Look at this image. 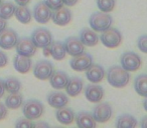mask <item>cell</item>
Segmentation results:
<instances>
[{
  "label": "cell",
  "instance_id": "obj_1",
  "mask_svg": "<svg viewBox=\"0 0 147 128\" xmlns=\"http://www.w3.org/2000/svg\"><path fill=\"white\" fill-rule=\"evenodd\" d=\"M107 80L111 86L116 88H123L129 83L130 74L121 66H111L107 73Z\"/></svg>",
  "mask_w": 147,
  "mask_h": 128
},
{
  "label": "cell",
  "instance_id": "obj_2",
  "mask_svg": "<svg viewBox=\"0 0 147 128\" xmlns=\"http://www.w3.org/2000/svg\"><path fill=\"white\" fill-rule=\"evenodd\" d=\"M89 23H90L91 28L94 31L103 32L111 27L113 23V18L107 12L100 11V12H95L91 15Z\"/></svg>",
  "mask_w": 147,
  "mask_h": 128
},
{
  "label": "cell",
  "instance_id": "obj_3",
  "mask_svg": "<svg viewBox=\"0 0 147 128\" xmlns=\"http://www.w3.org/2000/svg\"><path fill=\"white\" fill-rule=\"evenodd\" d=\"M22 104V112L25 118L29 120H34L38 119L42 116L43 111H45V106L40 101L35 99H29Z\"/></svg>",
  "mask_w": 147,
  "mask_h": 128
},
{
  "label": "cell",
  "instance_id": "obj_4",
  "mask_svg": "<svg viewBox=\"0 0 147 128\" xmlns=\"http://www.w3.org/2000/svg\"><path fill=\"white\" fill-rule=\"evenodd\" d=\"M100 40L103 45L108 48H116L122 42V34L116 28H108L103 31L100 36Z\"/></svg>",
  "mask_w": 147,
  "mask_h": 128
},
{
  "label": "cell",
  "instance_id": "obj_5",
  "mask_svg": "<svg viewBox=\"0 0 147 128\" xmlns=\"http://www.w3.org/2000/svg\"><path fill=\"white\" fill-rule=\"evenodd\" d=\"M121 67L124 68L126 71H137L142 65V60L140 56L135 52H125L121 55L120 58Z\"/></svg>",
  "mask_w": 147,
  "mask_h": 128
},
{
  "label": "cell",
  "instance_id": "obj_6",
  "mask_svg": "<svg viewBox=\"0 0 147 128\" xmlns=\"http://www.w3.org/2000/svg\"><path fill=\"white\" fill-rule=\"evenodd\" d=\"M31 40L34 43L36 48L45 49L53 42V35L49 29L37 28L31 34Z\"/></svg>",
  "mask_w": 147,
  "mask_h": 128
},
{
  "label": "cell",
  "instance_id": "obj_7",
  "mask_svg": "<svg viewBox=\"0 0 147 128\" xmlns=\"http://www.w3.org/2000/svg\"><path fill=\"white\" fill-rule=\"evenodd\" d=\"M93 64V57L89 53L83 52L82 54L73 56V59L69 62L71 69L75 71H86Z\"/></svg>",
  "mask_w": 147,
  "mask_h": 128
},
{
  "label": "cell",
  "instance_id": "obj_8",
  "mask_svg": "<svg viewBox=\"0 0 147 128\" xmlns=\"http://www.w3.org/2000/svg\"><path fill=\"white\" fill-rule=\"evenodd\" d=\"M113 110L111 105L108 102H104V103H100L94 108L93 110V117H94L95 121L99 122V123H105V122L109 121L112 117Z\"/></svg>",
  "mask_w": 147,
  "mask_h": 128
},
{
  "label": "cell",
  "instance_id": "obj_9",
  "mask_svg": "<svg viewBox=\"0 0 147 128\" xmlns=\"http://www.w3.org/2000/svg\"><path fill=\"white\" fill-rule=\"evenodd\" d=\"M55 72L53 65L49 60H40L35 64L33 74L39 80H47Z\"/></svg>",
  "mask_w": 147,
  "mask_h": 128
},
{
  "label": "cell",
  "instance_id": "obj_10",
  "mask_svg": "<svg viewBox=\"0 0 147 128\" xmlns=\"http://www.w3.org/2000/svg\"><path fill=\"white\" fill-rule=\"evenodd\" d=\"M18 40V35L13 29L5 28L0 32V47L5 50L14 48Z\"/></svg>",
  "mask_w": 147,
  "mask_h": 128
},
{
  "label": "cell",
  "instance_id": "obj_11",
  "mask_svg": "<svg viewBox=\"0 0 147 128\" xmlns=\"http://www.w3.org/2000/svg\"><path fill=\"white\" fill-rule=\"evenodd\" d=\"M15 48H16L17 54L23 55V56L31 57L36 53V46L32 42V40L27 37L18 39Z\"/></svg>",
  "mask_w": 147,
  "mask_h": 128
},
{
  "label": "cell",
  "instance_id": "obj_12",
  "mask_svg": "<svg viewBox=\"0 0 147 128\" xmlns=\"http://www.w3.org/2000/svg\"><path fill=\"white\" fill-rule=\"evenodd\" d=\"M63 45H65V52L71 56H77V55H80L83 52H85V45L77 37H67Z\"/></svg>",
  "mask_w": 147,
  "mask_h": 128
},
{
  "label": "cell",
  "instance_id": "obj_13",
  "mask_svg": "<svg viewBox=\"0 0 147 128\" xmlns=\"http://www.w3.org/2000/svg\"><path fill=\"white\" fill-rule=\"evenodd\" d=\"M51 10L47 6L45 2H39L33 8V17L35 21L41 24H45L51 19Z\"/></svg>",
  "mask_w": 147,
  "mask_h": 128
},
{
  "label": "cell",
  "instance_id": "obj_14",
  "mask_svg": "<svg viewBox=\"0 0 147 128\" xmlns=\"http://www.w3.org/2000/svg\"><path fill=\"white\" fill-rule=\"evenodd\" d=\"M85 96L92 103H99L104 97V89L97 83L89 84L85 89Z\"/></svg>",
  "mask_w": 147,
  "mask_h": 128
},
{
  "label": "cell",
  "instance_id": "obj_15",
  "mask_svg": "<svg viewBox=\"0 0 147 128\" xmlns=\"http://www.w3.org/2000/svg\"><path fill=\"white\" fill-rule=\"evenodd\" d=\"M51 19L57 25L59 26H65L71 20V12L67 7H61L59 9L55 10L51 13Z\"/></svg>",
  "mask_w": 147,
  "mask_h": 128
},
{
  "label": "cell",
  "instance_id": "obj_16",
  "mask_svg": "<svg viewBox=\"0 0 147 128\" xmlns=\"http://www.w3.org/2000/svg\"><path fill=\"white\" fill-rule=\"evenodd\" d=\"M86 76L92 83H100L105 77V69L99 64H92L86 70Z\"/></svg>",
  "mask_w": 147,
  "mask_h": 128
},
{
  "label": "cell",
  "instance_id": "obj_17",
  "mask_svg": "<svg viewBox=\"0 0 147 128\" xmlns=\"http://www.w3.org/2000/svg\"><path fill=\"white\" fill-rule=\"evenodd\" d=\"M47 103L53 108L59 109L65 107V105L69 103V97L63 92H51L47 96Z\"/></svg>",
  "mask_w": 147,
  "mask_h": 128
},
{
  "label": "cell",
  "instance_id": "obj_18",
  "mask_svg": "<svg viewBox=\"0 0 147 128\" xmlns=\"http://www.w3.org/2000/svg\"><path fill=\"white\" fill-rule=\"evenodd\" d=\"M65 88L67 95L71 96V97H76L82 92L83 88H84V82L80 77L69 78V81Z\"/></svg>",
  "mask_w": 147,
  "mask_h": 128
},
{
  "label": "cell",
  "instance_id": "obj_19",
  "mask_svg": "<svg viewBox=\"0 0 147 128\" xmlns=\"http://www.w3.org/2000/svg\"><path fill=\"white\" fill-rule=\"evenodd\" d=\"M76 123L78 127L81 128H94L97 122L95 121L92 113L88 111H81L76 116Z\"/></svg>",
  "mask_w": 147,
  "mask_h": 128
},
{
  "label": "cell",
  "instance_id": "obj_20",
  "mask_svg": "<svg viewBox=\"0 0 147 128\" xmlns=\"http://www.w3.org/2000/svg\"><path fill=\"white\" fill-rule=\"evenodd\" d=\"M51 87L55 89H63L69 81V75L63 71H55L49 78Z\"/></svg>",
  "mask_w": 147,
  "mask_h": 128
},
{
  "label": "cell",
  "instance_id": "obj_21",
  "mask_svg": "<svg viewBox=\"0 0 147 128\" xmlns=\"http://www.w3.org/2000/svg\"><path fill=\"white\" fill-rule=\"evenodd\" d=\"M31 59L30 57L23 56V55L17 54L13 59V65L16 71L21 74H25L30 70L31 68Z\"/></svg>",
  "mask_w": 147,
  "mask_h": 128
},
{
  "label": "cell",
  "instance_id": "obj_22",
  "mask_svg": "<svg viewBox=\"0 0 147 128\" xmlns=\"http://www.w3.org/2000/svg\"><path fill=\"white\" fill-rule=\"evenodd\" d=\"M80 40L85 46H95L99 42V36L93 29L84 28L80 33Z\"/></svg>",
  "mask_w": 147,
  "mask_h": 128
},
{
  "label": "cell",
  "instance_id": "obj_23",
  "mask_svg": "<svg viewBox=\"0 0 147 128\" xmlns=\"http://www.w3.org/2000/svg\"><path fill=\"white\" fill-rule=\"evenodd\" d=\"M55 116L57 121L63 125H69L75 121V113L71 108H59Z\"/></svg>",
  "mask_w": 147,
  "mask_h": 128
},
{
  "label": "cell",
  "instance_id": "obj_24",
  "mask_svg": "<svg viewBox=\"0 0 147 128\" xmlns=\"http://www.w3.org/2000/svg\"><path fill=\"white\" fill-rule=\"evenodd\" d=\"M47 48L49 50V54L53 56L55 60H63L65 57L67 52H65V45L61 41H53Z\"/></svg>",
  "mask_w": 147,
  "mask_h": 128
},
{
  "label": "cell",
  "instance_id": "obj_25",
  "mask_svg": "<svg viewBox=\"0 0 147 128\" xmlns=\"http://www.w3.org/2000/svg\"><path fill=\"white\" fill-rule=\"evenodd\" d=\"M136 125L137 119L130 114H122L116 120V127L118 128H133Z\"/></svg>",
  "mask_w": 147,
  "mask_h": 128
},
{
  "label": "cell",
  "instance_id": "obj_26",
  "mask_svg": "<svg viewBox=\"0 0 147 128\" xmlns=\"http://www.w3.org/2000/svg\"><path fill=\"white\" fill-rule=\"evenodd\" d=\"M14 15L16 17V19L22 24H28L31 20V13L30 10L27 8L26 6H21L18 5L17 7H15L14 10Z\"/></svg>",
  "mask_w": 147,
  "mask_h": 128
},
{
  "label": "cell",
  "instance_id": "obj_27",
  "mask_svg": "<svg viewBox=\"0 0 147 128\" xmlns=\"http://www.w3.org/2000/svg\"><path fill=\"white\" fill-rule=\"evenodd\" d=\"M147 76L145 73L140 74L136 77L134 81V88L137 94L143 97H146L147 95Z\"/></svg>",
  "mask_w": 147,
  "mask_h": 128
},
{
  "label": "cell",
  "instance_id": "obj_28",
  "mask_svg": "<svg viewBox=\"0 0 147 128\" xmlns=\"http://www.w3.org/2000/svg\"><path fill=\"white\" fill-rule=\"evenodd\" d=\"M23 103V97L19 92L17 93H9L5 99V106L9 109H17Z\"/></svg>",
  "mask_w": 147,
  "mask_h": 128
},
{
  "label": "cell",
  "instance_id": "obj_29",
  "mask_svg": "<svg viewBox=\"0 0 147 128\" xmlns=\"http://www.w3.org/2000/svg\"><path fill=\"white\" fill-rule=\"evenodd\" d=\"M15 5L11 2H2L0 4V17L5 20H8L14 14Z\"/></svg>",
  "mask_w": 147,
  "mask_h": 128
},
{
  "label": "cell",
  "instance_id": "obj_30",
  "mask_svg": "<svg viewBox=\"0 0 147 128\" xmlns=\"http://www.w3.org/2000/svg\"><path fill=\"white\" fill-rule=\"evenodd\" d=\"M5 91L8 93H17L21 89V82L15 77H8L4 81Z\"/></svg>",
  "mask_w": 147,
  "mask_h": 128
},
{
  "label": "cell",
  "instance_id": "obj_31",
  "mask_svg": "<svg viewBox=\"0 0 147 128\" xmlns=\"http://www.w3.org/2000/svg\"><path fill=\"white\" fill-rule=\"evenodd\" d=\"M97 6L102 12H111L115 7V0H97Z\"/></svg>",
  "mask_w": 147,
  "mask_h": 128
},
{
  "label": "cell",
  "instance_id": "obj_32",
  "mask_svg": "<svg viewBox=\"0 0 147 128\" xmlns=\"http://www.w3.org/2000/svg\"><path fill=\"white\" fill-rule=\"evenodd\" d=\"M43 2L51 10L53 11L63 6V0H43Z\"/></svg>",
  "mask_w": 147,
  "mask_h": 128
},
{
  "label": "cell",
  "instance_id": "obj_33",
  "mask_svg": "<svg viewBox=\"0 0 147 128\" xmlns=\"http://www.w3.org/2000/svg\"><path fill=\"white\" fill-rule=\"evenodd\" d=\"M16 127H33V123L31 120L27 119V118H19L15 123Z\"/></svg>",
  "mask_w": 147,
  "mask_h": 128
},
{
  "label": "cell",
  "instance_id": "obj_34",
  "mask_svg": "<svg viewBox=\"0 0 147 128\" xmlns=\"http://www.w3.org/2000/svg\"><path fill=\"white\" fill-rule=\"evenodd\" d=\"M146 35H142V36L139 37L138 39V42H137V44H138V48L140 51H142L143 53H146L147 51V45H146Z\"/></svg>",
  "mask_w": 147,
  "mask_h": 128
},
{
  "label": "cell",
  "instance_id": "obj_35",
  "mask_svg": "<svg viewBox=\"0 0 147 128\" xmlns=\"http://www.w3.org/2000/svg\"><path fill=\"white\" fill-rule=\"evenodd\" d=\"M7 115V107L4 103L0 102V120H3Z\"/></svg>",
  "mask_w": 147,
  "mask_h": 128
},
{
  "label": "cell",
  "instance_id": "obj_36",
  "mask_svg": "<svg viewBox=\"0 0 147 128\" xmlns=\"http://www.w3.org/2000/svg\"><path fill=\"white\" fill-rule=\"evenodd\" d=\"M8 63V57L5 53H3L2 51H0V67H4Z\"/></svg>",
  "mask_w": 147,
  "mask_h": 128
},
{
  "label": "cell",
  "instance_id": "obj_37",
  "mask_svg": "<svg viewBox=\"0 0 147 128\" xmlns=\"http://www.w3.org/2000/svg\"><path fill=\"white\" fill-rule=\"evenodd\" d=\"M5 93V85L4 81L2 79H0V98H2Z\"/></svg>",
  "mask_w": 147,
  "mask_h": 128
},
{
  "label": "cell",
  "instance_id": "obj_38",
  "mask_svg": "<svg viewBox=\"0 0 147 128\" xmlns=\"http://www.w3.org/2000/svg\"><path fill=\"white\" fill-rule=\"evenodd\" d=\"M79 0H63V5H67V6L71 7L76 5V3L78 2Z\"/></svg>",
  "mask_w": 147,
  "mask_h": 128
},
{
  "label": "cell",
  "instance_id": "obj_39",
  "mask_svg": "<svg viewBox=\"0 0 147 128\" xmlns=\"http://www.w3.org/2000/svg\"><path fill=\"white\" fill-rule=\"evenodd\" d=\"M6 26H7V22H6V20L0 17V32H1V31L4 30V29L6 28Z\"/></svg>",
  "mask_w": 147,
  "mask_h": 128
},
{
  "label": "cell",
  "instance_id": "obj_40",
  "mask_svg": "<svg viewBox=\"0 0 147 128\" xmlns=\"http://www.w3.org/2000/svg\"><path fill=\"white\" fill-rule=\"evenodd\" d=\"M14 1L17 5H21V6H26L30 2V0H14Z\"/></svg>",
  "mask_w": 147,
  "mask_h": 128
},
{
  "label": "cell",
  "instance_id": "obj_41",
  "mask_svg": "<svg viewBox=\"0 0 147 128\" xmlns=\"http://www.w3.org/2000/svg\"><path fill=\"white\" fill-rule=\"evenodd\" d=\"M49 124L45 123V122H37V123H33V127H49Z\"/></svg>",
  "mask_w": 147,
  "mask_h": 128
},
{
  "label": "cell",
  "instance_id": "obj_42",
  "mask_svg": "<svg viewBox=\"0 0 147 128\" xmlns=\"http://www.w3.org/2000/svg\"><path fill=\"white\" fill-rule=\"evenodd\" d=\"M142 127H146V117L143 118V122H142Z\"/></svg>",
  "mask_w": 147,
  "mask_h": 128
},
{
  "label": "cell",
  "instance_id": "obj_43",
  "mask_svg": "<svg viewBox=\"0 0 147 128\" xmlns=\"http://www.w3.org/2000/svg\"><path fill=\"white\" fill-rule=\"evenodd\" d=\"M1 3H2V0H0V4H1Z\"/></svg>",
  "mask_w": 147,
  "mask_h": 128
}]
</instances>
